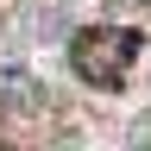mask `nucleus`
Here are the masks:
<instances>
[{"label":"nucleus","mask_w":151,"mask_h":151,"mask_svg":"<svg viewBox=\"0 0 151 151\" xmlns=\"http://www.w3.org/2000/svg\"><path fill=\"white\" fill-rule=\"evenodd\" d=\"M132 57H139V32L132 25H88L69 44V69L88 88H120L132 76Z\"/></svg>","instance_id":"1"},{"label":"nucleus","mask_w":151,"mask_h":151,"mask_svg":"<svg viewBox=\"0 0 151 151\" xmlns=\"http://www.w3.org/2000/svg\"><path fill=\"white\" fill-rule=\"evenodd\" d=\"M0 151H6V145H0Z\"/></svg>","instance_id":"2"}]
</instances>
